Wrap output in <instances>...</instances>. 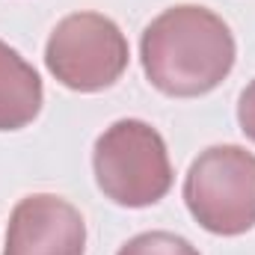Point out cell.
<instances>
[{
    "label": "cell",
    "instance_id": "obj_1",
    "mask_svg": "<svg viewBox=\"0 0 255 255\" xmlns=\"http://www.w3.org/2000/svg\"><path fill=\"white\" fill-rule=\"evenodd\" d=\"M229 24L205 6H172L157 15L139 42L148 83L172 98H196L217 89L235 65Z\"/></svg>",
    "mask_w": 255,
    "mask_h": 255
},
{
    "label": "cell",
    "instance_id": "obj_2",
    "mask_svg": "<svg viewBox=\"0 0 255 255\" xmlns=\"http://www.w3.org/2000/svg\"><path fill=\"white\" fill-rule=\"evenodd\" d=\"M101 193L122 208H148L172 187V163L163 136L139 119L113 122L92 151Z\"/></svg>",
    "mask_w": 255,
    "mask_h": 255
},
{
    "label": "cell",
    "instance_id": "obj_3",
    "mask_svg": "<svg viewBox=\"0 0 255 255\" xmlns=\"http://www.w3.org/2000/svg\"><path fill=\"white\" fill-rule=\"evenodd\" d=\"M184 202L211 235L235 238L255 226V154L241 145H214L193 160Z\"/></svg>",
    "mask_w": 255,
    "mask_h": 255
},
{
    "label": "cell",
    "instance_id": "obj_4",
    "mask_svg": "<svg viewBox=\"0 0 255 255\" xmlns=\"http://www.w3.org/2000/svg\"><path fill=\"white\" fill-rule=\"evenodd\" d=\"M125 33L98 12H74L63 18L45 48L48 71L74 92H101L128 68Z\"/></svg>",
    "mask_w": 255,
    "mask_h": 255
},
{
    "label": "cell",
    "instance_id": "obj_5",
    "mask_svg": "<svg viewBox=\"0 0 255 255\" xmlns=\"http://www.w3.org/2000/svg\"><path fill=\"white\" fill-rule=\"evenodd\" d=\"M83 250L86 226L71 202L36 193L15 205L3 255H83Z\"/></svg>",
    "mask_w": 255,
    "mask_h": 255
},
{
    "label": "cell",
    "instance_id": "obj_6",
    "mask_svg": "<svg viewBox=\"0 0 255 255\" xmlns=\"http://www.w3.org/2000/svg\"><path fill=\"white\" fill-rule=\"evenodd\" d=\"M42 77L0 39V130H21L42 110Z\"/></svg>",
    "mask_w": 255,
    "mask_h": 255
},
{
    "label": "cell",
    "instance_id": "obj_7",
    "mask_svg": "<svg viewBox=\"0 0 255 255\" xmlns=\"http://www.w3.org/2000/svg\"><path fill=\"white\" fill-rule=\"evenodd\" d=\"M119 255H199V250L172 232H145L130 238Z\"/></svg>",
    "mask_w": 255,
    "mask_h": 255
},
{
    "label": "cell",
    "instance_id": "obj_8",
    "mask_svg": "<svg viewBox=\"0 0 255 255\" xmlns=\"http://www.w3.org/2000/svg\"><path fill=\"white\" fill-rule=\"evenodd\" d=\"M238 122H241V130L255 142V80L241 92V101H238Z\"/></svg>",
    "mask_w": 255,
    "mask_h": 255
}]
</instances>
